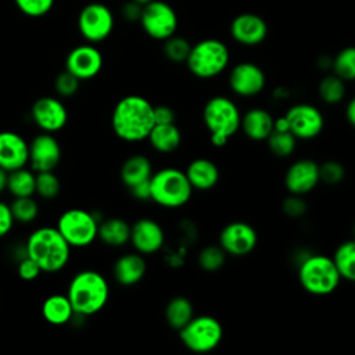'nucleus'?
<instances>
[{
  "mask_svg": "<svg viewBox=\"0 0 355 355\" xmlns=\"http://www.w3.org/2000/svg\"><path fill=\"white\" fill-rule=\"evenodd\" d=\"M333 258L323 254L305 255L298 265V282L312 295H329L341 283Z\"/></svg>",
  "mask_w": 355,
  "mask_h": 355,
  "instance_id": "nucleus-5",
  "label": "nucleus"
},
{
  "mask_svg": "<svg viewBox=\"0 0 355 355\" xmlns=\"http://www.w3.org/2000/svg\"><path fill=\"white\" fill-rule=\"evenodd\" d=\"M146 270H147L146 259L137 251L126 252L121 255L112 266V275L115 282L126 287L137 284L144 277Z\"/></svg>",
  "mask_w": 355,
  "mask_h": 355,
  "instance_id": "nucleus-22",
  "label": "nucleus"
},
{
  "mask_svg": "<svg viewBox=\"0 0 355 355\" xmlns=\"http://www.w3.org/2000/svg\"><path fill=\"white\" fill-rule=\"evenodd\" d=\"M331 71L345 82L355 80V46L344 47L333 57Z\"/></svg>",
  "mask_w": 355,
  "mask_h": 355,
  "instance_id": "nucleus-33",
  "label": "nucleus"
},
{
  "mask_svg": "<svg viewBox=\"0 0 355 355\" xmlns=\"http://www.w3.org/2000/svg\"><path fill=\"white\" fill-rule=\"evenodd\" d=\"M55 0H14L17 8L26 17L39 18L46 15L54 6Z\"/></svg>",
  "mask_w": 355,
  "mask_h": 355,
  "instance_id": "nucleus-39",
  "label": "nucleus"
},
{
  "mask_svg": "<svg viewBox=\"0 0 355 355\" xmlns=\"http://www.w3.org/2000/svg\"><path fill=\"white\" fill-rule=\"evenodd\" d=\"M283 212L290 216V218H300L302 215H305L306 212V202L302 198V196L298 194H290L282 204Z\"/></svg>",
  "mask_w": 355,
  "mask_h": 355,
  "instance_id": "nucleus-43",
  "label": "nucleus"
},
{
  "mask_svg": "<svg viewBox=\"0 0 355 355\" xmlns=\"http://www.w3.org/2000/svg\"><path fill=\"white\" fill-rule=\"evenodd\" d=\"M284 116L288 121L290 132L301 140H311L320 135L324 126V118L320 110L312 104L298 103L291 105Z\"/></svg>",
  "mask_w": 355,
  "mask_h": 355,
  "instance_id": "nucleus-12",
  "label": "nucleus"
},
{
  "mask_svg": "<svg viewBox=\"0 0 355 355\" xmlns=\"http://www.w3.org/2000/svg\"><path fill=\"white\" fill-rule=\"evenodd\" d=\"M61 146L55 136L42 132L29 141L28 164L33 172L54 171L61 161Z\"/></svg>",
  "mask_w": 355,
  "mask_h": 355,
  "instance_id": "nucleus-15",
  "label": "nucleus"
},
{
  "mask_svg": "<svg viewBox=\"0 0 355 355\" xmlns=\"http://www.w3.org/2000/svg\"><path fill=\"white\" fill-rule=\"evenodd\" d=\"M230 51L219 39H202L191 46L186 65L200 79H211L220 75L229 65Z\"/></svg>",
  "mask_w": 355,
  "mask_h": 355,
  "instance_id": "nucleus-7",
  "label": "nucleus"
},
{
  "mask_svg": "<svg viewBox=\"0 0 355 355\" xmlns=\"http://www.w3.org/2000/svg\"><path fill=\"white\" fill-rule=\"evenodd\" d=\"M153 175V164L143 154H133L128 157L119 171V178L122 183L129 189L140 182L148 180Z\"/></svg>",
  "mask_w": 355,
  "mask_h": 355,
  "instance_id": "nucleus-28",
  "label": "nucleus"
},
{
  "mask_svg": "<svg viewBox=\"0 0 355 355\" xmlns=\"http://www.w3.org/2000/svg\"><path fill=\"white\" fill-rule=\"evenodd\" d=\"M42 315L50 324L62 326L73 319L75 311L67 294H51L42 304Z\"/></svg>",
  "mask_w": 355,
  "mask_h": 355,
  "instance_id": "nucleus-26",
  "label": "nucleus"
},
{
  "mask_svg": "<svg viewBox=\"0 0 355 355\" xmlns=\"http://www.w3.org/2000/svg\"><path fill=\"white\" fill-rule=\"evenodd\" d=\"M151 147L161 154H169L182 144V132L173 123H155L147 137Z\"/></svg>",
  "mask_w": 355,
  "mask_h": 355,
  "instance_id": "nucleus-27",
  "label": "nucleus"
},
{
  "mask_svg": "<svg viewBox=\"0 0 355 355\" xmlns=\"http://www.w3.org/2000/svg\"><path fill=\"white\" fill-rule=\"evenodd\" d=\"M223 327L220 322L211 315L193 316L191 320L179 330L182 344L196 354L214 351L222 341Z\"/></svg>",
  "mask_w": 355,
  "mask_h": 355,
  "instance_id": "nucleus-8",
  "label": "nucleus"
},
{
  "mask_svg": "<svg viewBox=\"0 0 355 355\" xmlns=\"http://www.w3.org/2000/svg\"><path fill=\"white\" fill-rule=\"evenodd\" d=\"M98 223L100 219L93 212L71 208L60 215L55 227L72 248H85L97 239Z\"/></svg>",
  "mask_w": 355,
  "mask_h": 355,
  "instance_id": "nucleus-9",
  "label": "nucleus"
},
{
  "mask_svg": "<svg viewBox=\"0 0 355 355\" xmlns=\"http://www.w3.org/2000/svg\"><path fill=\"white\" fill-rule=\"evenodd\" d=\"M151 201L164 208H180L189 202L193 187L186 173L178 168L168 166L153 172L150 178Z\"/></svg>",
  "mask_w": 355,
  "mask_h": 355,
  "instance_id": "nucleus-6",
  "label": "nucleus"
},
{
  "mask_svg": "<svg viewBox=\"0 0 355 355\" xmlns=\"http://www.w3.org/2000/svg\"><path fill=\"white\" fill-rule=\"evenodd\" d=\"M143 31L155 40H165L178 29V15L172 6L161 0H153L143 6L139 19Z\"/></svg>",
  "mask_w": 355,
  "mask_h": 355,
  "instance_id": "nucleus-11",
  "label": "nucleus"
},
{
  "mask_svg": "<svg viewBox=\"0 0 355 355\" xmlns=\"http://www.w3.org/2000/svg\"><path fill=\"white\" fill-rule=\"evenodd\" d=\"M141 8L143 6H140L139 3L133 1V0H129L126 1L122 8H121V15L123 17V19L129 21V22H135V21H139L140 19V15H141Z\"/></svg>",
  "mask_w": 355,
  "mask_h": 355,
  "instance_id": "nucleus-45",
  "label": "nucleus"
},
{
  "mask_svg": "<svg viewBox=\"0 0 355 355\" xmlns=\"http://www.w3.org/2000/svg\"><path fill=\"white\" fill-rule=\"evenodd\" d=\"M319 182V164L309 158L294 161L284 175V186L290 194L305 196L311 193Z\"/></svg>",
  "mask_w": 355,
  "mask_h": 355,
  "instance_id": "nucleus-19",
  "label": "nucleus"
},
{
  "mask_svg": "<svg viewBox=\"0 0 355 355\" xmlns=\"http://www.w3.org/2000/svg\"><path fill=\"white\" fill-rule=\"evenodd\" d=\"M7 179H8V172L3 168H0V194L7 190Z\"/></svg>",
  "mask_w": 355,
  "mask_h": 355,
  "instance_id": "nucleus-50",
  "label": "nucleus"
},
{
  "mask_svg": "<svg viewBox=\"0 0 355 355\" xmlns=\"http://www.w3.org/2000/svg\"><path fill=\"white\" fill-rule=\"evenodd\" d=\"M14 223H15V220L11 214L10 204L0 201V239L7 236L11 232Z\"/></svg>",
  "mask_w": 355,
  "mask_h": 355,
  "instance_id": "nucleus-44",
  "label": "nucleus"
},
{
  "mask_svg": "<svg viewBox=\"0 0 355 355\" xmlns=\"http://www.w3.org/2000/svg\"><path fill=\"white\" fill-rule=\"evenodd\" d=\"M40 273H42L40 266L32 258H29L28 255H24L22 258H19L17 265V275L19 279L25 282H32L37 279Z\"/></svg>",
  "mask_w": 355,
  "mask_h": 355,
  "instance_id": "nucleus-42",
  "label": "nucleus"
},
{
  "mask_svg": "<svg viewBox=\"0 0 355 355\" xmlns=\"http://www.w3.org/2000/svg\"><path fill=\"white\" fill-rule=\"evenodd\" d=\"M227 80L232 92L240 97H254L259 94L266 85V76L262 68L250 61L236 64L230 69Z\"/></svg>",
  "mask_w": 355,
  "mask_h": 355,
  "instance_id": "nucleus-16",
  "label": "nucleus"
},
{
  "mask_svg": "<svg viewBox=\"0 0 355 355\" xmlns=\"http://www.w3.org/2000/svg\"><path fill=\"white\" fill-rule=\"evenodd\" d=\"M133 1L139 3L140 6H144V4H147V3H150V1H153V0H133Z\"/></svg>",
  "mask_w": 355,
  "mask_h": 355,
  "instance_id": "nucleus-51",
  "label": "nucleus"
},
{
  "mask_svg": "<svg viewBox=\"0 0 355 355\" xmlns=\"http://www.w3.org/2000/svg\"><path fill=\"white\" fill-rule=\"evenodd\" d=\"M67 295L78 316L86 318L98 313L110 298L107 279L97 270L85 269L73 275Z\"/></svg>",
  "mask_w": 355,
  "mask_h": 355,
  "instance_id": "nucleus-3",
  "label": "nucleus"
},
{
  "mask_svg": "<svg viewBox=\"0 0 355 355\" xmlns=\"http://www.w3.org/2000/svg\"><path fill=\"white\" fill-rule=\"evenodd\" d=\"M14 220L18 223H31L39 215V205L32 196L29 197H14L10 204Z\"/></svg>",
  "mask_w": 355,
  "mask_h": 355,
  "instance_id": "nucleus-35",
  "label": "nucleus"
},
{
  "mask_svg": "<svg viewBox=\"0 0 355 355\" xmlns=\"http://www.w3.org/2000/svg\"><path fill=\"white\" fill-rule=\"evenodd\" d=\"M257 243V230L243 220H234L225 225L219 233V245L232 257L248 255L254 251Z\"/></svg>",
  "mask_w": 355,
  "mask_h": 355,
  "instance_id": "nucleus-13",
  "label": "nucleus"
},
{
  "mask_svg": "<svg viewBox=\"0 0 355 355\" xmlns=\"http://www.w3.org/2000/svg\"><path fill=\"white\" fill-rule=\"evenodd\" d=\"M36 173L26 166L8 172L7 190L12 197H29L35 194Z\"/></svg>",
  "mask_w": 355,
  "mask_h": 355,
  "instance_id": "nucleus-30",
  "label": "nucleus"
},
{
  "mask_svg": "<svg viewBox=\"0 0 355 355\" xmlns=\"http://www.w3.org/2000/svg\"><path fill=\"white\" fill-rule=\"evenodd\" d=\"M103 68V54L93 43L73 47L65 58V69L79 80H87L100 73Z\"/></svg>",
  "mask_w": 355,
  "mask_h": 355,
  "instance_id": "nucleus-17",
  "label": "nucleus"
},
{
  "mask_svg": "<svg viewBox=\"0 0 355 355\" xmlns=\"http://www.w3.org/2000/svg\"><path fill=\"white\" fill-rule=\"evenodd\" d=\"M130 194L133 196V198L139 200V201H147L151 198V191H150V179L140 182L132 187H129Z\"/></svg>",
  "mask_w": 355,
  "mask_h": 355,
  "instance_id": "nucleus-47",
  "label": "nucleus"
},
{
  "mask_svg": "<svg viewBox=\"0 0 355 355\" xmlns=\"http://www.w3.org/2000/svg\"><path fill=\"white\" fill-rule=\"evenodd\" d=\"M331 258L341 279L355 282V239L338 244Z\"/></svg>",
  "mask_w": 355,
  "mask_h": 355,
  "instance_id": "nucleus-31",
  "label": "nucleus"
},
{
  "mask_svg": "<svg viewBox=\"0 0 355 355\" xmlns=\"http://www.w3.org/2000/svg\"><path fill=\"white\" fill-rule=\"evenodd\" d=\"M230 35L243 46L261 44L268 35V25L262 17L254 12H243L230 24Z\"/></svg>",
  "mask_w": 355,
  "mask_h": 355,
  "instance_id": "nucleus-20",
  "label": "nucleus"
},
{
  "mask_svg": "<svg viewBox=\"0 0 355 355\" xmlns=\"http://www.w3.org/2000/svg\"><path fill=\"white\" fill-rule=\"evenodd\" d=\"M345 118L355 128V96L348 101L345 107Z\"/></svg>",
  "mask_w": 355,
  "mask_h": 355,
  "instance_id": "nucleus-48",
  "label": "nucleus"
},
{
  "mask_svg": "<svg viewBox=\"0 0 355 355\" xmlns=\"http://www.w3.org/2000/svg\"><path fill=\"white\" fill-rule=\"evenodd\" d=\"M226 257L227 254L220 245H207L198 252L197 261L202 270L216 272L225 265Z\"/></svg>",
  "mask_w": 355,
  "mask_h": 355,
  "instance_id": "nucleus-37",
  "label": "nucleus"
},
{
  "mask_svg": "<svg viewBox=\"0 0 355 355\" xmlns=\"http://www.w3.org/2000/svg\"><path fill=\"white\" fill-rule=\"evenodd\" d=\"M319 97L329 105L338 104L345 97V80L336 73H330L322 78L318 86Z\"/></svg>",
  "mask_w": 355,
  "mask_h": 355,
  "instance_id": "nucleus-32",
  "label": "nucleus"
},
{
  "mask_svg": "<svg viewBox=\"0 0 355 355\" xmlns=\"http://www.w3.org/2000/svg\"><path fill=\"white\" fill-rule=\"evenodd\" d=\"M194 316V306L191 301L183 295L173 297L165 306V320L169 327L180 330Z\"/></svg>",
  "mask_w": 355,
  "mask_h": 355,
  "instance_id": "nucleus-29",
  "label": "nucleus"
},
{
  "mask_svg": "<svg viewBox=\"0 0 355 355\" xmlns=\"http://www.w3.org/2000/svg\"><path fill=\"white\" fill-rule=\"evenodd\" d=\"M175 111L169 105H155L154 107V121L155 123H173Z\"/></svg>",
  "mask_w": 355,
  "mask_h": 355,
  "instance_id": "nucleus-46",
  "label": "nucleus"
},
{
  "mask_svg": "<svg viewBox=\"0 0 355 355\" xmlns=\"http://www.w3.org/2000/svg\"><path fill=\"white\" fill-rule=\"evenodd\" d=\"M79 85H80V80L67 69L60 72L54 80V89L57 94L64 98L72 97L78 92Z\"/></svg>",
  "mask_w": 355,
  "mask_h": 355,
  "instance_id": "nucleus-41",
  "label": "nucleus"
},
{
  "mask_svg": "<svg viewBox=\"0 0 355 355\" xmlns=\"http://www.w3.org/2000/svg\"><path fill=\"white\" fill-rule=\"evenodd\" d=\"M162 50H164V55L169 61L179 64V62H186L189 53L191 50V44L189 43L187 39L172 35L171 37L164 40Z\"/></svg>",
  "mask_w": 355,
  "mask_h": 355,
  "instance_id": "nucleus-38",
  "label": "nucleus"
},
{
  "mask_svg": "<svg viewBox=\"0 0 355 355\" xmlns=\"http://www.w3.org/2000/svg\"><path fill=\"white\" fill-rule=\"evenodd\" d=\"M344 176H345V168L338 161L329 159L319 165L320 182H323L326 184H337V183L343 182Z\"/></svg>",
  "mask_w": 355,
  "mask_h": 355,
  "instance_id": "nucleus-40",
  "label": "nucleus"
},
{
  "mask_svg": "<svg viewBox=\"0 0 355 355\" xmlns=\"http://www.w3.org/2000/svg\"><path fill=\"white\" fill-rule=\"evenodd\" d=\"M31 116L42 132L55 133L68 122V111L64 103L53 96H43L35 100Z\"/></svg>",
  "mask_w": 355,
  "mask_h": 355,
  "instance_id": "nucleus-14",
  "label": "nucleus"
},
{
  "mask_svg": "<svg viewBox=\"0 0 355 355\" xmlns=\"http://www.w3.org/2000/svg\"><path fill=\"white\" fill-rule=\"evenodd\" d=\"M114 14L108 6L103 3L86 4L78 15V29L87 43L104 42L114 29Z\"/></svg>",
  "mask_w": 355,
  "mask_h": 355,
  "instance_id": "nucleus-10",
  "label": "nucleus"
},
{
  "mask_svg": "<svg viewBox=\"0 0 355 355\" xmlns=\"http://www.w3.org/2000/svg\"><path fill=\"white\" fill-rule=\"evenodd\" d=\"M29 158V143L17 132H0V168L11 172L26 166Z\"/></svg>",
  "mask_w": 355,
  "mask_h": 355,
  "instance_id": "nucleus-21",
  "label": "nucleus"
},
{
  "mask_svg": "<svg viewBox=\"0 0 355 355\" xmlns=\"http://www.w3.org/2000/svg\"><path fill=\"white\" fill-rule=\"evenodd\" d=\"M202 121L209 132L211 143L215 147H223L239 132L241 112L232 98L214 96L202 108Z\"/></svg>",
  "mask_w": 355,
  "mask_h": 355,
  "instance_id": "nucleus-4",
  "label": "nucleus"
},
{
  "mask_svg": "<svg viewBox=\"0 0 355 355\" xmlns=\"http://www.w3.org/2000/svg\"><path fill=\"white\" fill-rule=\"evenodd\" d=\"M129 243L141 255L158 252L165 244V232L162 226L151 218H140L130 225Z\"/></svg>",
  "mask_w": 355,
  "mask_h": 355,
  "instance_id": "nucleus-18",
  "label": "nucleus"
},
{
  "mask_svg": "<svg viewBox=\"0 0 355 355\" xmlns=\"http://www.w3.org/2000/svg\"><path fill=\"white\" fill-rule=\"evenodd\" d=\"M71 245L57 227L42 226L26 239L25 252L46 273L62 270L71 258Z\"/></svg>",
  "mask_w": 355,
  "mask_h": 355,
  "instance_id": "nucleus-2",
  "label": "nucleus"
},
{
  "mask_svg": "<svg viewBox=\"0 0 355 355\" xmlns=\"http://www.w3.org/2000/svg\"><path fill=\"white\" fill-rule=\"evenodd\" d=\"M35 194H37L43 200H53L60 194L61 183L54 171L35 172Z\"/></svg>",
  "mask_w": 355,
  "mask_h": 355,
  "instance_id": "nucleus-36",
  "label": "nucleus"
},
{
  "mask_svg": "<svg viewBox=\"0 0 355 355\" xmlns=\"http://www.w3.org/2000/svg\"><path fill=\"white\" fill-rule=\"evenodd\" d=\"M297 137L290 132H279V130H273L269 137L266 139L268 141V147L272 151V154H275L276 157L284 158V157H290L297 147Z\"/></svg>",
  "mask_w": 355,
  "mask_h": 355,
  "instance_id": "nucleus-34",
  "label": "nucleus"
},
{
  "mask_svg": "<svg viewBox=\"0 0 355 355\" xmlns=\"http://www.w3.org/2000/svg\"><path fill=\"white\" fill-rule=\"evenodd\" d=\"M354 239H355V223H354Z\"/></svg>",
  "mask_w": 355,
  "mask_h": 355,
  "instance_id": "nucleus-52",
  "label": "nucleus"
},
{
  "mask_svg": "<svg viewBox=\"0 0 355 355\" xmlns=\"http://www.w3.org/2000/svg\"><path fill=\"white\" fill-rule=\"evenodd\" d=\"M97 239L112 248L123 247L130 239V225L118 216L101 219L98 223Z\"/></svg>",
  "mask_w": 355,
  "mask_h": 355,
  "instance_id": "nucleus-25",
  "label": "nucleus"
},
{
  "mask_svg": "<svg viewBox=\"0 0 355 355\" xmlns=\"http://www.w3.org/2000/svg\"><path fill=\"white\" fill-rule=\"evenodd\" d=\"M273 130H279V132H287V130H290V126H288V121H287V118H286V116L275 118Z\"/></svg>",
  "mask_w": 355,
  "mask_h": 355,
  "instance_id": "nucleus-49",
  "label": "nucleus"
},
{
  "mask_svg": "<svg viewBox=\"0 0 355 355\" xmlns=\"http://www.w3.org/2000/svg\"><path fill=\"white\" fill-rule=\"evenodd\" d=\"M154 125V105L139 94L122 97L111 114L114 133L128 143L146 140Z\"/></svg>",
  "mask_w": 355,
  "mask_h": 355,
  "instance_id": "nucleus-1",
  "label": "nucleus"
},
{
  "mask_svg": "<svg viewBox=\"0 0 355 355\" xmlns=\"http://www.w3.org/2000/svg\"><path fill=\"white\" fill-rule=\"evenodd\" d=\"M193 190L207 191L214 189L220 178L218 165L208 158L193 159L184 171Z\"/></svg>",
  "mask_w": 355,
  "mask_h": 355,
  "instance_id": "nucleus-24",
  "label": "nucleus"
},
{
  "mask_svg": "<svg viewBox=\"0 0 355 355\" xmlns=\"http://www.w3.org/2000/svg\"><path fill=\"white\" fill-rule=\"evenodd\" d=\"M273 125L275 118L268 110L254 107L250 108L244 115H241L240 129L248 139L254 141H262L266 140L273 132Z\"/></svg>",
  "mask_w": 355,
  "mask_h": 355,
  "instance_id": "nucleus-23",
  "label": "nucleus"
}]
</instances>
